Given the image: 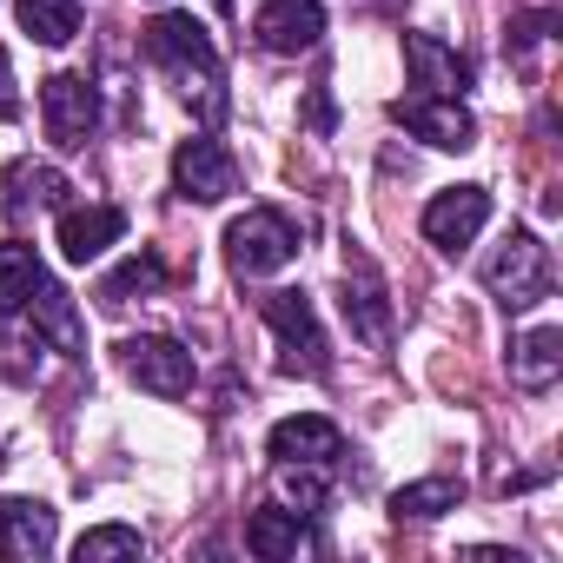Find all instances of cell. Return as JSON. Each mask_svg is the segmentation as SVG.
Returning a JSON list of instances; mask_svg holds the SVG:
<instances>
[{
	"label": "cell",
	"instance_id": "6da1fadb",
	"mask_svg": "<svg viewBox=\"0 0 563 563\" xmlns=\"http://www.w3.org/2000/svg\"><path fill=\"white\" fill-rule=\"evenodd\" d=\"M146 54L179 74L186 100L199 93V113H206V120L225 113V93H219V47H212V34H206L192 14H159V21L146 27Z\"/></svg>",
	"mask_w": 563,
	"mask_h": 563
},
{
	"label": "cell",
	"instance_id": "7a4b0ae2",
	"mask_svg": "<svg viewBox=\"0 0 563 563\" xmlns=\"http://www.w3.org/2000/svg\"><path fill=\"white\" fill-rule=\"evenodd\" d=\"M484 286L497 292L504 312L543 306V299H550V252H543V239H537V232H504V245H497L490 265H484Z\"/></svg>",
	"mask_w": 563,
	"mask_h": 563
},
{
	"label": "cell",
	"instance_id": "3957f363",
	"mask_svg": "<svg viewBox=\"0 0 563 563\" xmlns=\"http://www.w3.org/2000/svg\"><path fill=\"white\" fill-rule=\"evenodd\" d=\"M225 258H232V272L265 278V272L299 258V225L286 212H272V206H252V212H239L225 225Z\"/></svg>",
	"mask_w": 563,
	"mask_h": 563
},
{
	"label": "cell",
	"instance_id": "277c9868",
	"mask_svg": "<svg viewBox=\"0 0 563 563\" xmlns=\"http://www.w3.org/2000/svg\"><path fill=\"white\" fill-rule=\"evenodd\" d=\"M265 325L286 345V372L299 378H325L332 358H325V332H319V312L306 292H265Z\"/></svg>",
	"mask_w": 563,
	"mask_h": 563
},
{
	"label": "cell",
	"instance_id": "5b68a950",
	"mask_svg": "<svg viewBox=\"0 0 563 563\" xmlns=\"http://www.w3.org/2000/svg\"><path fill=\"white\" fill-rule=\"evenodd\" d=\"M41 113H47V140L60 153H80L100 133V93H93L87 74H54L41 87Z\"/></svg>",
	"mask_w": 563,
	"mask_h": 563
},
{
	"label": "cell",
	"instance_id": "8992f818",
	"mask_svg": "<svg viewBox=\"0 0 563 563\" xmlns=\"http://www.w3.org/2000/svg\"><path fill=\"white\" fill-rule=\"evenodd\" d=\"M173 186H179L186 199H199V206H219L225 192H239V159H232L212 133H192V140H179V153H173Z\"/></svg>",
	"mask_w": 563,
	"mask_h": 563
},
{
	"label": "cell",
	"instance_id": "52a82bcc",
	"mask_svg": "<svg viewBox=\"0 0 563 563\" xmlns=\"http://www.w3.org/2000/svg\"><path fill=\"white\" fill-rule=\"evenodd\" d=\"M391 120H398L405 133H418L424 146H438V153H464V146L477 140V120H471L457 100H438V93L391 100Z\"/></svg>",
	"mask_w": 563,
	"mask_h": 563
},
{
	"label": "cell",
	"instance_id": "ba28073f",
	"mask_svg": "<svg viewBox=\"0 0 563 563\" xmlns=\"http://www.w3.org/2000/svg\"><path fill=\"white\" fill-rule=\"evenodd\" d=\"M120 358H126V378L153 398H186L192 391V352L173 345V339H126Z\"/></svg>",
	"mask_w": 563,
	"mask_h": 563
},
{
	"label": "cell",
	"instance_id": "9c48e42d",
	"mask_svg": "<svg viewBox=\"0 0 563 563\" xmlns=\"http://www.w3.org/2000/svg\"><path fill=\"white\" fill-rule=\"evenodd\" d=\"M484 219H490V192L484 186H451V192H438L424 206V239L438 252H464L484 232Z\"/></svg>",
	"mask_w": 563,
	"mask_h": 563
},
{
	"label": "cell",
	"instance_id": "30bf717a",
	"mask_svg": "<svg viewBox=\"0 0 563 563\" xmlns=\"http://www.w3.org/2000/svg\"><path fill=\"white\" fill-rule=\"evenodd\" d=\"M252 34H258L265 54H312L319 34H325V8L319 0H265Z\"/></svg>",
	"mask_w": 563,
	"mask_h": 563
},
{
	"label": "cell",
	"instance_id": "8fae6325",
	"mask_svg": "<svg viewBox=\"0 0 563 563\" xmlns=\"http://www.w3.org/2000/svg\"><path fill=\"white\" fill-rule=\"evenodd\" d=\"M265 451H272V464H339L345 457V438H339V424L332 418H278L272 424V438H265Z\"/></svg>",
	"mask_w": 563,
	"mask_h": 563
},
{
	"label": "cell",
	"instance_id": "7c38bea8",
	"mask_svg": "<svg viewBox=\"0 0 563 563\" xmlns=\"http://www.w3.org/2000/svg\"><path fill=\"white\" fill-rule=\"evenodd\" d=\"M405 67H411V80H418L424 93H438V100H457V93L471 87V60H464L457 47H444L438 34H405Z\"/></svg>",
	"mask_w": 563,
	"mask_h": 563
},
{
	"label": "cell",
	"instance_id": "4fadbf2b",
	"mask_svg": "<svg viewBox=\"0 0 563 563\" xmlns=\"http://www.w3.org/2000/svg\"><path fill=\"white\" fill-rule=\"evenodd\" d=\"M120 232H126V212H120V206H67V212H60V252H67L74 265L100 258Z\"/></svg>",
	"mask_w": 563,
	"mask_h": 563
},
{
	"label": "cell",
	"instance_id": "5bb4252c",
	"mask_svg": "<svg viewBox=\"0 0 563 563\" xmlns=\"http://www.w3.org/2000/svg\"><path fill=\"white\" fill-rule=\"evenodd\" d=\"M0 523H8V537H0V550H8L14 563H41L54 550V510L41 497H14L0 504Z\"/></svg>",
	"mask_w": 563,
	"mask_h": 563
},
{
	"label": "cell",
	"instance_id": "9a60e30c",
	"mask_svg": "<svg viewBox=\"0 0 563 563\" xmlns=\"http://www.w3.org/2000/svg\"><path fill=\"white\" fill-rule=\"evenodd\" d=\"M245 550H252V556H265V563L299 556V550H306V510H292V504L252 510V517H245Z\"/></svg>",
	"mask_w": 563,
	"mask_h": 563
},
{
	"label": "cell",
	"instance_id": "2e32d148",
	"mask_svg": "<svg viewBox=\"0 0 563 563\" xmlns=\"http://www.w3.org/2000/svg\"><path fill=\"white\" fill-rule=\"evenodd\" d=\"M556 372H563V332H556V325H537V332H523V339L510 345V378H517L523 391H550Z\"/></svg>",
	"mask_w": 563,
	"mask_h": 563
},
{
	"label": "cell",
	"instance_id": "e0dca14e",
	"mask_svg": "<svg viewBox=\"0 0 563 563\" xmlns=\"http://www.w3.org/2000/svg\"><path fill=\"white\" fill-rule=\"evenodd\" d=\"M345 319H352V332L372 345V352H385L391 345V306H385V286L372 272H345Z\"/></svg>",
	"mask_w": 563,
	"mask_h": 563
},
{
	"label": "cell",
	"instance_id": "ac0fdd59",
	"mask_svg": "<svg viewBox=\"0 0 563 563\" xmlns=\"http://www.w3.org/2000/svg\"><path fill=\"white\" fill-rule=\"evenodd\" d=\"M41 278H47V265H41V252H34V245H21V239L0 245V319L27 312V299H34Z\"/></svg>",
	"mask_w": 563,
	"mask_h": 563
},
{
	"label": "cell",
	"instance_id": "d6986e66",
	"mask_svg": "<svg viewBox=\"0 0 563 563\" xmlns=\"http://www.w3.org/2000/svg\"><path fill=\"white\" fill-rule=\"evenodd\" d=\"M80 8H87V0H14L21 27H27L41 47H67V41L80 34Z\"/></svg>",
	"mask_w": 563,
	"mask_h": 563
},
{
	"label": "cell",
	"instance_id": "ffe728a7",
	"mask_svg": "<svg viewBox=\"0 0 563 563\" xmlns=\"http://www.w3.org/2000/svg\"><path fill=\"white\" fill-rule=\"evenodd\" d=\"M27 306H34V325H41V332H47L67 358H80V312H74V299L54 286V278H41Z\"/></svg>",
	"mask_w": 563,
	"mask_h": 563
},
{
	"label": "cell",
	"instance_id": "44dd1931",
	"mask_svg": "<svg viewBox=\"0 0 563 563\" xmlns=\"http://www.w3.org/2000/svg\"><path fill=\"white\" fill-rule=\"evenodd\" d=\"M457 504H464V477H418V484H405V490L391 497V517L431 523V517H444V510H457Z\"/></svg>",
	"mask_w": 563,
	"mask_h": 563
},
{
	"label": "cell",
	"instance_id": "7402d4cb",
	"mask_svg": "<svg viewBox=\"0 0 563 563\" xmlns=\"http://www.w3.org/2000/svg\"><path fill=\"white\" fill-rule=\"evenodd\" d=\"M60 199H67V179H60L54 166L14 159V173H8V206H14V212H47V206H60Z\"/></svg>",
	"mask_w": 563,
	"mask_h": 563
},
{
	"label": "cell",
	"instance_id": "603a6c76",
	"mask_svg": "<svg viewBox=\"0 0 563 563\" xmlns=\"http://www.w3.org/2000/svg\"><path fill=\"white\" fill-rule=\"evenodd\" d=\"M278 490H286V504L292 510H325V497H332V464H278Z\"/></svg>",
	"mask_w": 563,
	"mask_h": 563
},
{
	"label": "cell",
	"instance_id": "cb8c5ba5",
	"mask_svg": "<svg viewBox=\"0 0 563 563\" xmlns=\"http://www.w3.org/2000/svg\"><path fill=\"white\" fill-rule=\"evenodd\" d=\"M159 286H166V265H159L153 252H133V258L107 278V286H100V299H107V306H126L133 292H159Z\"/></svg>",
	"mask_w": 563,
	"mask_h": 563
},
{
	"label": "cell",
	"instance_id": "d4e9b609",
	"mask_svg": "<svg viewBox=\"0 0 563 563\" xmlns=\"http://www.w3.org/2000/svg\"><path fill=\"white\" fill-rule=\"evenodd\" d=\"M140 550H146V537H140L133 523H100V530H87V537L74 543L80 563H100V556H140Z\"/></svg>",
	"mask_w": 563,
	"mask_h": 563
},
{
	"label": "cell",
	"instance_id": "484cf974",
	"mask_svg": "<svg viewBox=\"0 0 563 563\" xmlns=\"http://www.w3.org/2000/svg\"><path fill=\"white\" fill-rule=\"evenodd\" d=\"M0 120H21V93H14V60L0 47Z\"/></svg>",
	"mask_w": 563,
	"mask_h": 563
},
{
	"label": "cell",
	"instance_id": "4316f807",
	"mask_svg": "<svg viewBox=\"0 0 563 563\" xmlns=\"http://www.w3.org/2000/svg\"><path fill=\"white\" fill-rule=\"evenodd\" d=\"M306 120H312L319 133H332V93H325V87H312V107H306Z\"/></svg>",
	"mask_w": 563,
	"mask_h": 563
},
{
	"label": "cell",
	"instance_id": "83f0119b",
	"mask_svg": "<svg viewBox=\"0 0 563 563\" xmlns=\"http://www.w3.org/2000/svg\"><path fill=\"white\" fill-rule=\"evenodd\" d=\"M212 8H219V14H232V0H212Z\"/></svg>",
	"mask_w": 563,
	"mask_h": 563
}]
</instances>
